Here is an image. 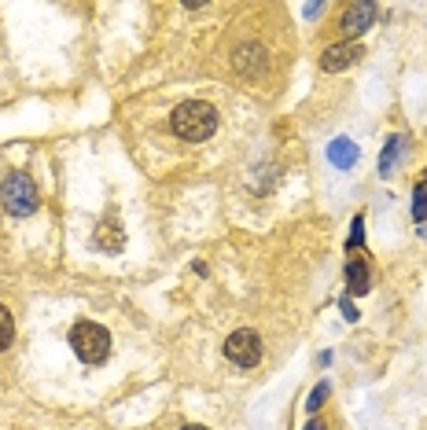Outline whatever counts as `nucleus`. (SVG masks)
Returning <instances> with one entry per match:
<instances>
[{
	"mask_svg": "<svg viewBox=\"0 0 427 430\" xmlns=\"http://www.w3.org/2000/svg\"><path fill=\"white\" fill-rule=\"evenodd\" d=\"M265 67H269V55H265L262 45H243V48H236V70H240V74L258 77Z\"/></svg>",
	"mask_w": 427,
	"mask_h": 430,
	"instance_id": "obj_7",
	"label": "nucleus"
},
{
	"mask_svg": "<svg viewBox=\"0 0 427 430\" xmlns=\"http://www.w3.org/2000/svg\"><path fill=\"white\" fill-rule=\"evenodd\" d=\"M306 430H325V423H320V419H310V426Z\"/></svg>",
	"mask_w": 427,
	"mask_h": 430,
	"instance_id": "obj_17",
	"label": "nucleus"
},
{
	"mask_svg": "<svg viewBox=\"0 0 427 430\" xmlns=\"http://www.w3.org/2000/svg\"><path fill=\"white\" fill-rule=\"evenodd\" d=\"M328 394H332V379H320V382H317V390H313V394H310V401H306V412H313V416H317V412H320V404L328 401Z\"/></svg>",
	"mask_w": 427,
	"mask_h": 430,
	"instance_id": "obj_13",
	"label": "nucleus"
},
{
	"mask_svg": "<svg viewBox=\"0 0 427 430\" xmlns=\"http://www.w3.org/2000/svg\"><path fill=\"white\" fill-rule=\"evenodd\" d=\"M181 430H206V426H199V423H188V426H181Z\"/></svg>",
	"mask_w": 427,
	"mask_h": 430,
	"instance_id": "obj_18",
	"label": "nucleus"
},
{
	"mask_svg": "<svg viewBox=\"0 0 427 430\" xmlns=\"http://www.w3.org/2000/svg\"><path fill=\"white\" fill-rule=\"evenodd\" d=\"M347 287H350V294H369L372 272H369V262H365V257H354V262L347 265Z\"/></svg>",
	"mask_w": 427,
	"mask_h": 430,
	"instance_id": "obj_10",
	"label": "nucleus"
},
{
	"mask_svg": "<svg viewBox=\"0 0 427 430\" xmlns=\"http://www.w3.org/2000/svg\"><path fill=\"white\" fill-rule=\"evenodd\" d=\"M11 338H15V316L0 306V353L11 346Z\"/></svg>",
	"mask_w": 427,
	"mask_h": 430,
	"instance_id": "obj_12",
	"label": "nucleus"
},
{
	"mask_svg": "<svg viewBox=\"0 0 427 430\" xmlns=\"http://www.w3.org/2000/svg\"><path fill=\"white\" fill-rule=\"evenodd\" d=\"M413 217H416V221L427 217V188H423V184L413 191Z\"/></svg>",
	"mask_w": 427,
	"mask_h": 430,
	"instance_id": "obj_14",
	"label": "nucleus"
},
{
	"mask_svg": "<svg viewBox=\"0 0 427 430\" xmlns=\"http://www.w3.org/2000/svg\"><path fill=\"white\" fill-rule=\"evenodd\" d=\"M357 144L354 140H347V136H339V140H332L328 144V162L335 166V169H354L357 166Z\"/></svg>",
	"mask_w": 427,
	"mask_h": 430,
	"instance_id": "obj_9",
	"label": "nucleus"
},
{
	"mask_svg": "<svg viewBox=\"0 0 427 430\" xmlns=\"http://www.w3.org/2000/svg\"><path fill=\"white\" fill-rule=\"evenodd\" d=\"M401 158V136H391L387 147H383V155H379V177H391V169L398 166Z\"/></svg>",
	"mask_w": 427,
	"mask_h": 430,
	"instance_id": "obj_11",
	"label": "nucleus"
},
{
	"mask_svg": "<svg viewBox=\"0 0 427 430\" xmlns=\"http://www.w3.org/2000/svg\"><path fill=\"white\" fill-rule=\"evenodd\" d=\"M225 357L236 364V368H258L262 364V338L251 328H240L225 338Z\"/></svg>",
	"mask_w": 427,
	"mask_h": 430,
	"instance_id": "obj_4",
	"label": "nucleus"
},
{
	"mask_svg": "<svg viewBox=\"0 0 427 430\" xmlns=\"http://www.w3.org/2000/svg\"><path fill=\"white\" fill-rule=\"evenodd\" d=\"M372 18H376V4H369V0H357V4H347L343 8L339 26H343V33H365L372 26Z\"/></svg>",
	"mask_w": 427,
	"mask_h": 430,
	"instance_id": "obj_6",
	"label": "nucleus"
},
{
	"mask_svg": "<svg viewBox=\"0 0 427 430\" xmlns=\"http://www.w3.org/2000/svg\"><path fill=\"white\" fill-rule=\"evenodd\" d=\"M0 199H4V210L15 213V217H30L37 210V188L26 173H8L4 184H0Z\"/></svg>",
	"mask_w": 427,
	"mask_h": 430,
	"instance_id": "obj_3",
	"label": "nucleus"
},
{
	"mask_svg": "<svg viewBox=\"0 0 427 430\" xmlns=\"http://www.w3.org/2000/svg\"><path fill=\"white\" fill-rule=\"evenodd\" d=\"M361 240H365V221H361V217H357V221H354V235H350V243H347V247L354 250V247H357Z\"/></svg>",
	"mask_w": 427,
	"mask_h": 430,
	"instance_id": "obj_15",
	"label": "nucleus"
},
{
	"mask_svg": "<svg viewBox=\"0 0 427 430\" xmlns=\"http://www.w3.org/2000/svg\"><path fill=\"white\" fill-rule=\"evenodd\" d=\"M174 133L188 144H203L214 136V129H218V111H214V103H203V100H184L181 107H174Z\"/></svg>",
	"mask_w": 427,
	"mask_h": 430,
	"instance_id": "obj_1",
	"label": "nucleus"
},
{
	"mask_svg": "<svg viewBox=\"0 0 427 430\" xmlns=\"http://www.w3.org/2000/svg\"><path fill=\"white\" fill-rule=\"evenodd\" d=\"M423 188H427V169H423Z\"/></svg>",
	"mask_w": 427,
	"mask_h": 430,
	"instance_id": "obj_19",
	"label": "nucleus"
},
{
	"mask_svg": "<svg viewBox=\"0 0 427 430\" xmlns=\"http://www.w3.org/2000/svg\"><path fill=\"white\" fill-rule=\"evenodd\" d=\"M361 55H365V48H361L357 41H343V45H332V48H325V55H320V70L339 74V70L354 67V63H361Z\"/></svg>",
	"mask_w": 427,
	"mask_h": 430,
	"instance_id": "obj_5",
	"label": "nucleus"
},
{
	"mask_svg": "<svg viewBox=\"0 0 427 430\" xmlns=\"http://www.w3.org/2000/svg\"><path fill=\"white\" fill-rule=\"evenodd\" d=\"M93 243L100 247V250H107V254H118L122 247H125V232L107 217V221H100L96 225V235H93Z\"/></svg>",
	"mask_w": 427,
	"mask_h": 430,
	"instance_id": "obj_8",
	"label": "nucleus"
},
{
	"mask_svg": "<svg viewBox=\"0 0 427 430\" xmlns=\"http://www.w3.org/2000/svg\"><path fill=\"white\" fill-rule=\"evenodd\" d=\"M70 346L81 364H103L107 353H111V331L96 324V320H78L70 328Z\"/></svg>",
	"mask_w": 427,
	"mask_h": 430,
	"instance_id": "obj_2",
	"label": "nucleus"
},
{
	"mask_svg": "<svg viewBox=\"0 0 427 430\" xmlns=\"http://www.w3.org/2000/svg\"><path fill=\"white\" fill-rule=\"evenodd\" d=\"M339 309H343V316H347V320H357V309L347 302V298H343V302H339Z\"/></svg>",
	"mask_w": 427,
	"mask_h": 430,
	"instance_id": "obj_16",
	"label": "nucleus"
}]
</instances>
